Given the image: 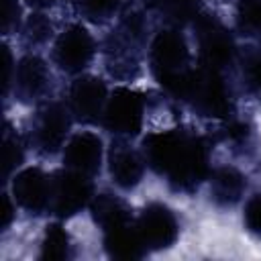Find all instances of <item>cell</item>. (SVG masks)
I'll return each instance as SVG.
<instances>
[{
  "mask_svg": "<svg viewBox=\"0 0 261 261\" xmlns=\"http://www.w3.org/2000/svg\"><path fill=\"white\" fill-rule=\"evenodd\" d=\"M196 27V39H198V51L202 65L212 69H224L232 63L237 47L234 39L228 33V29L210 14H200L194 20Z\"/></svg>",
  "mask_w": 261,
  "mask_h": 261,
  "instance_id": "obj_5",
  "label": "cell"
},
{
  "mask_svg": "<svg viewBox=\"0 0 261 261\" xmlns=\"http://www.w3.org/2000/svg\"><path fill=\"white\" fill-rule=\"evenodd\" d=\"M14 210H16V202L12 204L10 196H4V212H2V216H4V220H2V226H4V228H8V224L12 222Z\"/></svg>",
  "mask_w": 261,
  "mask_h": 261,
  "instance_id": "obj_30",
  "label": "cell"
},
{
  "mask_svg": "<svg viewBox=\"0 0 261 261\" xmlns=\"http://www.w3.org/2000/svg\"><path fill=\"white\" fill-rule=\"evenodd\" d=\"M51 31H53V27H51V20H49L45 14H41V12H35V14H31V16L27 18L24 27H22L24 39H27L29 43H33V45L45 43V41L51 37Z\"/></svg>",
  "mask_w": 261,
  "mask_h": 261,
  "instance_id": "obj_24",
  "label": "cell"
},
{
  "mask_svg": "<svg viewBox=\"0 0 261 261\" xmlns=\"http://www.w3.org/2000/svg\"><path fill=\"white\" fill-rule=\"evenodd\" d=\"M39 257L51 259V261H63V259L71 257V239H69V232L61 224H57V222L47 224V228L43 232Z\"/></svg>",
  "mask_w": 261,
  "mask_h": 261,
  "instance_id": "obj_19",
  "label": "cell"
},
{
  "mask_svg": "<svg viewBox=\"0 0 261 261\" xmlns=\"http://www.w3.org/2000/svg\"><path fill=\"white\" fill-rule=\"evenodd\" d=\"M251 135V128L247 122H241V120H232L228 126H226V139L230 143H245Z\"/></svg>",
  "mask_w": 261,
  "mask_h": 261,
  "instance_id": "obj_28",
  "label": "cell"
},
{
  "mask_svg": "<svg viewBox=\"0 0 261 261\" xmlns=\"http://www.w3.org/2000/svg\"><path fill=\"white\" fill-rule=\"evenodd\" d=\"M155 8L173 24L194 22L200 12V0H153Z\"/></svg>",
  "mask_w": 261,
  "mask_h": 261,
  "instance_id": "obj_20",
  "label": "cell"
},
{
  "mask_svg": "<svg viewBox=\"0 0 261 261\" xmlns=\"http://www.w3.org/2000/svg\"><path fill=\"white\" fill-rule=\"evenodd\" d=\"M234 16L245 35H261V0H239Z\"/></svg>",
  "mask_w": 261,
  "mask_h": 261,
  "instance_id": "obj_21",
  "label": "cell"
},
{
  "mask_svg": "<svg viewBox=\"0 0 261 261\" xmlns=\"http://www.w3.org/2000/svg\"><path fill=\"white\" fill-rule=\"evenodd\" d=\"M94 39L82 24L65 27L53 43V61L67 73H80L94 57Z\"/></svg>",
  "mask_w": 261,
  "mask_h": 261,
  "instance_id": "obj_9",
  "label": "cell"
},
{
  "mask_svg": "<svg viewBox=\"0 0 261 261\" xmlns=\"http://www.w3.org/2000/svg\"><path fill=\"white\" fill-rule=\"evenodd\" d=\"M186 102L194 106L202 116H214V118H224L228 116L232 104H230V92L220 75L218 69L200 65L192 69L188 92H186Z\"/></svg>",
  "mask_w": 261,
  "mask_h": 261,
  "instance_id": "obj_2",
  "label": "cell"
},
{
  "mask_svg": "<svg viewBox=\"0 0 261 261\" xmlns=\"http://www.w3.org/2000/svg\"><path fill=\"white\" fill-rule=\"evenodd\" d=\"M94 198V186L90 175L63 169L51 177V192H49V210L57 218H69L90 206Z\"/></svg>",
  "mask_w": 261,
  "mask_h": 261,
  "instance_id": "obj_3",
  "label": "cell"
},
{
  "mask_svg": "<svg viewBox=\"0 0 261 261\" xmlns=\"http://www.w3.org/2000/svg\"><path fill=\"white\" fill-rule=\"evenodd\" d=\"M18 18H20L18 2L16 0H4V18H2L4 33H10V29L18 27Z\"/></svg>",
  "mask_w": 261,
  "mask_h": 261,
  "instance_id": "obj_27",
  "label": "cell"
},
{
  "mask_svg": "<svg viewBox=\"0 0 261 261\" xmlns=\"http://www.w3.org/2000/svg\"><path fill=\"white\" fill-rule=\"evenodd\" d=\"M33 8H49V6H53V4H57V2H61V0H27Z\"/></svg>",
  "mask_w": 261,
  "mask_h": 261,
  "instance_id": "obj_31",
  "label": "cell"
},
{
  "mask_svg": "<svg viewBox=\"0 0 261 261\" xmlns=\"http://www.w3.org/2000/svg\"><path fill=\"white\" fill-rule=\"evenodd\" d=\"M247 190V175L232 165L216 167L210 173V196L218 206L237 204Z\"/></svg>",
  "mask_w": 261,
  "mask_h": 261,
  "instance_id": "obj_17",
  "label": "cell"
},
{
  "mask_svg": "<svg viewBox=\"0 0 261 261\" xmlns=\"http://www.w3.org/2000/svg\"><path fill=\"white\" fill-rule=\"evenodd\" d=\"M14 67H16V65L12 63V55H10L8 47H4V90H6V92H8L10 86H12V80H14L12 69H14Z\"/></svg>",
  "mask_w": 261,
  "mask_h": 261,
  "instance_id": "obj_29",
  "label": "cell"
},
{
  "mask_svg": "<svg viewBox=\"0 0 261 261\" xmlns=\"http://www.w3.org/2000/svg\"><path fill=\"white\" fill-rule=\"evenodd\" d=\"M210 155L208 145L202 137L192 135L181 159L167 175V181L177 192H194L208 175H210Z\"/></svg>",
  "mask_w": 261,
  "mask_h": 261,
  "instance_id": "obj_10",
  "label": "cell"
},
{
  "mask_svg": "<svg viewBox=\"0 0 261 261\" xmlns=\"http://www.w3.org/2000/svg\"><path fill=\"white\" fill-rule=\"evenodd\" d=\"M104 251L112 259H139L147 253V247L133 220L104 230Z\"/></svg>",
  "mask_w": 261,
  "mask_h": 261,
  "instance_id": "obj_16",
  "label": "cell"
},
{
  "mask_svg": "<svg viewBox=\"0 0 261 261\" xmlns=\"http://www.w3.org/2000/svg\"><path fill=\"white\" fill-rule=\"evenodd\" d=\"M49 192L51 177H47V173L39 167H24L12 177V198L16 206L27 212L39 214L49 208Z\"/></svg>",
  "mask_w": 261,
  "mask_h": 261,
  "instance_id": "obj_12",
  "label": "cell"
},
{
  "mask_svg": "<svg viewBox=\"0 0 261 261\" xmlns=\"http://www.w3.org/2000/svg\"><path fill=\"white\" fill-rule=\"evenodd\" d=\"M145 157L143 153L130 149L124 143L112 145V151L108 153V171L112 181L122 190H133L145 173Z\"/></svg>",
  "mask_w": 261,
  "mask_h": 261,
  "instance_id": "obj_15",
  "label": "cell"
},
{
  "mask_svg": "<svg viewBox=\"0 0 261 261\" xmlns=\"http://www.w3.org/2000/svg\"><path fill=\"white\" fill-rule=\"evenodd\" d=\"M102 139L96 133L90 130H82L75 133L67 139V143L63 145V163L67 169L86 173V175H94L100 169L102 163Z\"/></svg>",
  "mask_w": 261,
  "mask_h": 261,
  "instance_id": "obj_13",
  "label": "cell"
},
{
  "mask_svg": "<svg viewBox=\"0 0 261 261\" xmlns=\"http://www.w3.org/2000/svg\"><path fill=\"white\" fill-rule=\"evenodd\" d=\"M190 49L184 35L175 29L159 31L149 47V63L159 86L173 98L184 100L192 75Z\"/></svg>",
  "mask_w": 261,
  "mask_h": 261,
  "instance_id": "obj_1",
  "label": "cell"
},
{
  "mask_svg": "<svg viewBox=\"0 0 261 261\" xmlns=\"http://www.w3.org/2000/svg\"><path fill=\"white\" fill-rule=\"evenodd\" d=\"M124 0H77L80 14L86 16L92 22H102L110 16H114Z\"/></svg>",
  "mask_w": 261,
  "mask_h": 261,
  "instance_id": "obj_22",
  "label": "cell"
},
{
  "mask_svg": "<svg viewBox=\"0 0 261 261\" xmlns=\"http://www.w3.org/2000/svg\"><path fill=\"white\" fill-rule=\"evenodd\" d=\"M69 114V108L59 102H49L37 110L31 128V143L37 151L51 155L65 145V137L71 124Z\"/></svg>",
  "mask_w": 261,
  "mask_h": 261,
  "instance_id": "obj_6",
  "label": "cell"
},
{
  "mask_svg": "<svg viewBox=\"0 0 261 261\" xmlns=\"http://www.w3.org/2000/svg\"><path fill=\"white\" fill-rule=\"evenodd\" d=\"M135 224L139 228V234L147 251H163L171 247L179 234V222L175 212L169 206L159 202L147 204L141 210Z\"/></svg>",
  "mask_w": 261,
  "mask_h": 261,
  "instance_id": "obj_7",
  "label": "cell"
},
{
  "mask_svg": "<svg viewBox=\"0 0 261 261\" xmlns=\"http://www.w3.org/2000/svg\"><path fill=\"white\" fill-rule=\"evenodd\" d=\"M190 133L186 130H155L149 133L143 139V157L145 163L157 171L159 175H169V171L175 167L179 157L184 155L188 143H190Z\"/></svg>",
  "mask_w": 261,
  "mask_h": 261,
  "instance_id": "obj_8",
  "label": "cell"
},
{
  "mask_svg": "<svg viewBox=\"0 0 261 261\" xmlns=\"http://www.w3.org/2000/svg\"><path fill=\"white\" fill-rule=\"evenodd\" d=\"M14 94L20 102L29 104L45 96L51 84V73L47 63L39 55H24L14 67Z\"/></svg>",
  "mask_w": 261,
  "mask_h": 261,
  "instance_id": "obj_14",
  "label": "cell"
},
{
  "mask_svg": "<svg viewBox=\"0 0 261 261\" xmlns=\"http://www.w3.org/2000/svg\"><path fill=\"white\" fill-rule=\"evenodd\" d=\"M90 214H92V220L102 230L133 220L128 204L122 198H118L114 194H108V192L96 194L92 198V202H90Z\"/></svg>",
  "mask_w": 261,
  "mask_h": 261,
  "instance_id": "obj_18",
  "label": "cell"
},
{
  "mask_svg": "<svg viewBox=\"0 0 261 261\" xmlns=\"http://www.w3.org/2000/svg\"><path fill=\"white\" fill-rule=\"evenodd\" d=\"M108 100L106 84L96 75H82L69 88L67 108L71 116L84 124L102 120V112Z\"/></svg>",
  "mask_w": 261,
  "mask_h": 261,
  "instance_id": "obj_11",
  "label": "cell"
},
{
  "mask_svg": "<svg viewBox=\"0 0 261 261\" xmlns=\"http://www.w3.org/2000/svg\"><path fill=\"white\" fill-rule=\"evenodd\" d=\"M245 82L257 96H261V53L245 63Z\"/></svg>",
  "mask_w": 261,
  "mask_h": 261,
  "instance_id": "obj_26",
  "label": "cell"
},
{
  "mask_svg": "<svg viewBox=\"0 0 261 261\" xmlns=\"http://www.w3.org/2000/svg\"><path fill=\"white\" fill-rule=\"evenodd\" d=\"M24 159V147L16 133L10 130V124H6L4 130V175L8 177Z\"/></svg>",
  "mask_w": 261,
  "mask_h": 261,
  "instance_id": "obj_23",
  "label": "cell"
},
{
  "mask_svg": "<svg viewBox=\"0 0 261 261\" xmlns=\"http://www.w3.org/2000/svg\"><path fill=\"white\" fill-rule=\"evenodd\" d=\"M245 228L261 239V194H253L247 204H245V214H243Z\"/></svg>",
  "mask_w": 261,
  "mask_h": 261,
  "instance_id": "obj_25",
  "label": "cell"
},
{
  "mask_svg": "<svg viewBox=\"0 0 261 261\" xmlns=\"http://www.w3.org/2000/svg\"><path fill=\"white\" fill-rule=\"evenodd\" d=\"M145 120V98L130 88H114L108 94L102 124L116 137H135L143 128Z\"/></svg>",
  "mask_w": 261,
  "mask_h": 261,
  "instance_id": "obj_4",
  "label": "cell"
}]
</instances>
